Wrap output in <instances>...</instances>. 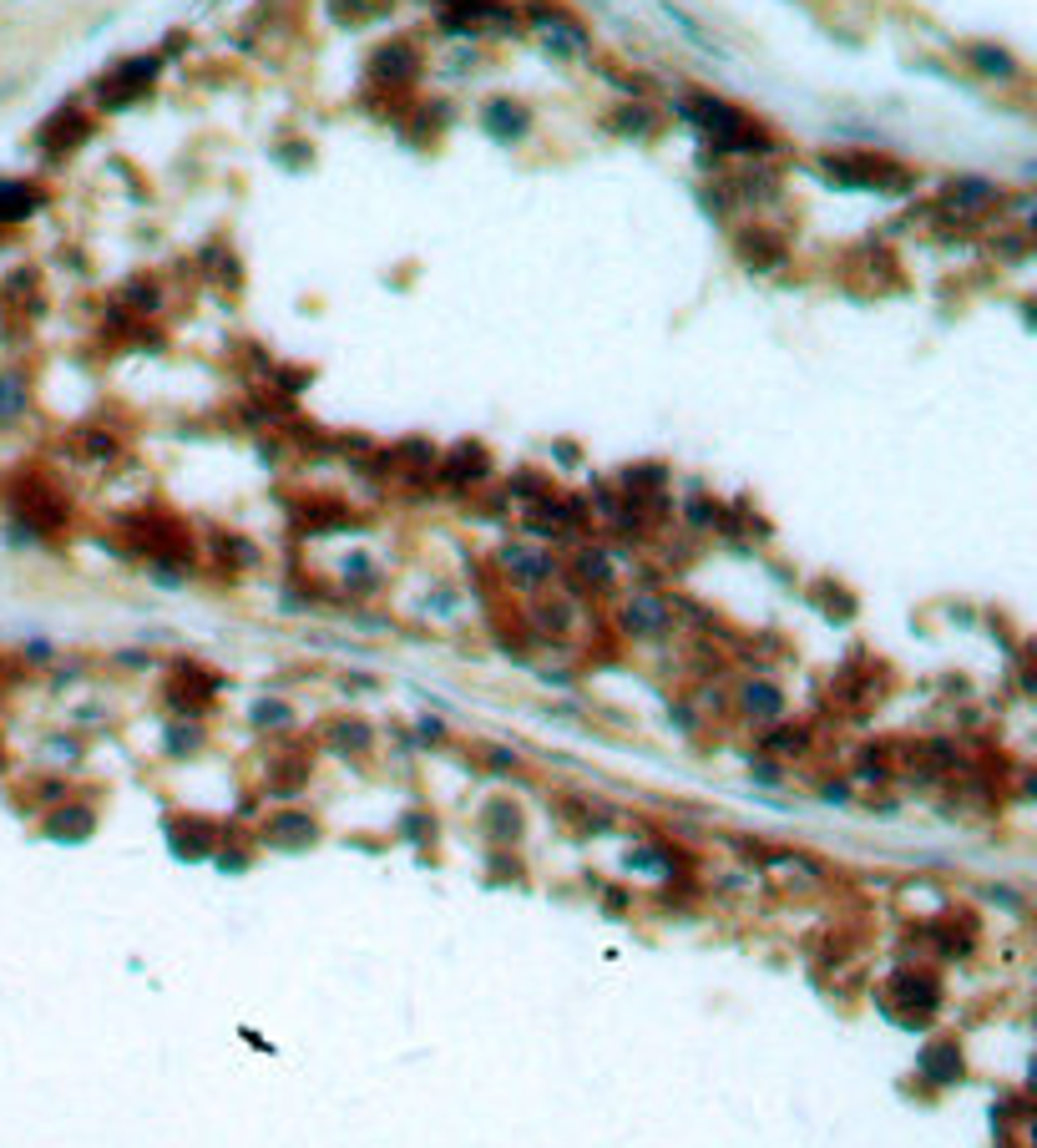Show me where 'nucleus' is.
Wrapping results in <instances>:
<instances>
[{"instance_id":"4","label":"nucleus","mask_w":1037,"mask_h":1148,"mask_svg":"<svg viewBox=\"0 0 1037 1148\" xmlns=\"http://www.w3.org/2000/svg\"><path fill=\"white\" fill-rule=\"evenodd\" d=\"M21 410V380H0V421H10Z\"/></svg>"},{"instance_id":"1","label":"nucleus","mask_w":1037,"mask_h":1148,"mask_svg":"<svg viewBox=\"0 0 1037 1148\" xmlns=\"http://www.w3.org/2000/svg\"><path fill=\"white\" fill-rule=\"evenodd\" d=\"M628 627L633 632H659V627H668V608L659 597H633L628 602Z\"/></svg>"},{"instance_id":"3","label":"nucleus","mask_w":1037,"mask_h":1148,"mask_svg":"<svg viewBox=\"0 0 1037 1148\" xmlns=\"http://www.w3.org/2000/svg\"><path fill=\"white\" fill-rule=\"evenodd\" d=\"M744 704H750V714H780V693H774V688H750V693H744Z\"/></svg>"},{"instance_id":"2","label":"nucleus","mask_w":1037,"mask_h":1148,"mask_svg":"<svg viewBox=\"0 0 1037 1148\" xmlns=\"http://www.w3.org/2000/svg\"><path fill=\"white\" fill-rule=\"evenodd\" d=\"M921 1067L937 1078V1083H951V1078H962V1057H956V1048L951 1043H942V1048H932V1053L921 1057Z\"/></svg>"}]
</instances>
